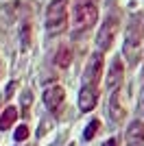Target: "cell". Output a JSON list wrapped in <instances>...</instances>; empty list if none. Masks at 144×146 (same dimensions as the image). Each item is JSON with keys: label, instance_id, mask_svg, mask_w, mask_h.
Instances as JSON below:
<instances>
[{"label": "cell", "instance_id": "obj_1", "mask_svg": "<svg viewBox=\"0 0 144 146\" xmlns=\"http://www.w3.org/2000/svg\"><path fill=\"white\" fill-rule=\"evenodd\" d=\"M142 48H144V29H142V18L135 15L133 18L131 29L127 31V39H125V57L129 59V63H138L142 57Z\"/></svg>", "mask_w": 144, "mask_h": 146}, {"label": "cell", "instance_id": "obj_2", "mask_svg": "<svg viewBox=\"0 0 144 146\" xmlns=\"http://www.w3.org/2000/svg\"><path fill=\"white\" fill-rule=\"evenodd\" d=\"M68 24V0H55L46 11V29L50 33H61Z\"/></svg>", "mask_w": 144, "mask_h": 146}, {"label": "cell", "instance_id": "obj_3", "mask_svg": "<svg viewBox=\"0 0 144 146\" xmlns=\"http://www.w3.org/2000/svg\"><path fill=\"white\" fill-rule=\"evenodd\" d=\"M96 18H98V9L90 0H81L74 9V29L77 31H87L94 26Z\"/></svg>", "mask_w": 144, "mask_h": 146}, {"label": "cell", "instance_id": "obj_4", "mask_svg": "<svg viewBox=\"0 0 144 146\" xmlns=\"http://www.w3.org/2000/svg\"><path fill=\"white\" fill-rule=\"evenodd\" d=\"M116 29H118V18H111L109 15L105 22H103L98 35H96V46L101 50H107L111 44H114V37H116Z\"/></svg>", "mask_w": 144, "mask_h": 146}, {"label": "cell", "instance_id": "obj_5", "mask_svg": "<svg viewBox=\"0 0 144 146\" xmlns=\"http://www.w3.org/2000/svg\"><path fill=\"white\" fill-rule=\"evenodd\" d=\"M101 72H103V55L96 52V55L90 57V63L83 72V83L87 87H96V83L101 81Z\"/></svg>", "mask_w": 144, "mask_h": 146}, {"label": "cell", "instance_id": "obj_6", "mask_svg": "<svg viewBox=\"0 0 144 146\" xmlns=\"http://www.w3.org/2000/svg\"><path fill=\"white\" fill-rule=\"evenodd\" d=\"M63 100H66V92L61 90L59 85H53L44 92V105L53 113H59V109L63 107Z\"/></svg>", "mask_w": 144, "mask_h": 146}, {"label": "cell", "instance_id": "obj_7", "mask_svg": "<svg viewBox=\"0 0 144 146\" xmlns=\"http://www.w3.org/2000/svg\"><path fill=\"white\" fill-rule=\"evenodd\" d=\"M125 116H127V109L122 105V92L114 90L111 92V98H109V118L114 122H122Z\"/></svg>", "mask_w": 144, "mask_h": 146}, {"label": "cell", "instance_id": "obj_8", "mask_svg": "<svg viewBox=\"0 0 144 146\" xmlns=\"http://www.w3.org/2000/svg\"><path fill=\"white\" fill-rule=\"evenodd\" d=\"M96 103H98V92H96V87L83 85L81 92H79V107H81V111H92L96 107Z\"/></svg>", "mask_w": 144, "mask_h": 146}, {"label": "cell", "instance_id": "obj_9", "mask_svg": "<svg viewBox=\"0 0 144 146\" xmlns=\"http://www.w3.org/2000/svg\"><path fill=\"white\" fill-rule=\"evenodd\" d=\"M122 79H125V66L120 63L118 59L111 63V70H109V76H107V85L109 90H120V85H122Z\"/></svg>", "mask_w": 144, "mask_h": 146}, {"label": "cell", "instance_id": "obj_10", "mask_svg": "<svg viewBox=\"0 0 144 146\" xmlns=\"http://www.w3.org/2000/svg\"><path fill=\"white\" fill-rule=\"evenodd\" d=\"M142 140H144V124L140 120H135V122H131V127L127 131V142L129 144H140Z\"/></svg>", "mask_w": 144, "mask_h": 146}, {"label": "cell", "instance_id": "obj_11", "mask_svg": "<svg viewBox=\"0 0 144 146\" xmlns=\"http://www.w3.org/2000/svg\"><path fill=\"white\" fill-rule=\"evenodd\" d=\"M55 63L59 68H68L72 63V48L70 46H61L57 50V55H55Z\"/></svg>", "mask_w": 144, "mask_h": 146}, {"label": "cell", "instance_id": "obj_12", "mask_svg": "<svg viewBox=\"0 0 144 146\" xmlns=\"http://www.w3.org/2000/svg\"><path fill=\"white\" fill-rule=\"evenodd\" d=\"M15 118H18V109H15V107H7V109L2 111V116H0V131H7V129L15 122Z\"/></svg>", "mask_w": 144, "mask_h": 146}, {"label": "cell", "instance_id": "obj_13", "mask_svg": "<svg viewBox=\"0 0 144 146\" xmlns=\"http://www.w3.org/2000/svg\"><path fill=\"white\" fill-rule=\"evenodd\" d=\"M98 129H101V122H98V120H92L90 124H87V129H85L83 137H85V140H92V137L96 135V131H98Z\"/></svg>", "mask_w": 144, "mask_h": 146}, {"label": "cell", "instance_id": "obj_14", "mask_svg": "<svg viewBox=\"0 0 144 146\" xmlns=\"http://www.w3.org/2000/svg\"><path fill=\"white\" fill-rule=\"evenodd\" d=\"M29 109H31V92H24V96H22V113H24V118L29 116Z\"/></svg>", "mask_w": 144, "mask_h": 146}, {"label": "cell", "instance_id": "obj_15", "mask_svg": "<svg viewBox=\"0 0 144 146\" xmlns=\"http://www.w3.org/2000/svg\"><path fill=\"white\" fill-rule=\"evenodd\" d=\"M26 137H29V127H26V124H22V127L15 129V140L18 142H24Z\"/></svg>", "mask_w": 144, "mask_h": 146}, {"label": "cell", "instance_id": "obj_16", "mask_svg": "<svg viewBox=\"0 0 144 146\" xmlns=\"http://www.w3.org/2000/svg\"><path fill=\"white\" fill-rule=\"evenodd\" d=\"M103 146H118V142H116V140H107Z\"/></svg>", "mask_w": 144, "mask_h": 146}]
</instances>
